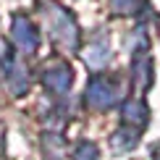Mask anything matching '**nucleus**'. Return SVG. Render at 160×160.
<instances>
[{
  "instance_id": "nucleus-1",
  "label": "nucleus",
  "mask_w": 160,
  "mask_h": 160,
  "mask_svg": "<svg viewBox=\"0 0 160 160\" xmlns=\"http://www.w3.org/2000/svg\"><path fill=\"white\" fill-rule=\"evenodd\" d=\"M45 11V24H48L50 37L58 45H63L66 50H76L79 48V24L74 21L66 8H61L58 3H39Z\"/></svg>"
},
{
  "instance_id": "nucleus-2",
  "label": "nucleus",
  "mask_w": 160,
  "mask_h": 160,
  "mask_svg": "<svg viewBox=\"0 0 160 160\" xmlns=\"http://www.w3.org/2000/svg\"><path fill=\"white\" fill-rule=\"evenodd\" d=\"M118 100V84L108 76H97L87 84V105L95 110H108Z\"/></svg>"
},
{
  "instance_id": "nucleus-3",
  "label": "nucleus",
  "mask_w": 160,
  "mask_h": 160,
  "mask_svg": "<svg viewBox=\"0 0 160 160\" xmlns=\"http://www.w3.org/2000/svg\"><path fill=\"white\" fill-rule=\"evenodd\" d=\"M42 82H45V87H48L50 92L63 95L66 89H71L74 71H71V66L66 63V61H55V63H50L48 68L42 71Z\"/></svg>"
},
{
  "instance_id": "nucleus-4",
  "label": "nucleus",
  "mask_w": 160,
  "mask_h": 160,
  "mask_svg": "<svg viewBox=\"0 0 160 160\" xmlns=\"http://www.w3.org/2000/svg\"><path fill=\"white\" fill-rule=\"evenodd\" d=\"M11 37H13V42L18 45L21 52H34L37 45H39V34H37L34 24H32L26 16H21V13H16V18H13Z\"/></svg>"
},
{
  "instance_id": "nucleus-5",
  "label": "nucleus",
  "mask_w": 160,
  "mask_h": 160,
  "mask_svg": "<svg viewBox=\"0 0 160 160\" xmlns=\"http://www.w3.org/2000/svg\"><path fill=\"white\" fill-rule=\"evenodd\" d=\"M84 61H87V66H89L92 71H100V68H105V66L110 63V45H108V39H105V37H97V39H92Z\"/></svg>"
},
{
  "instance_id": "nucleus-6",
  "label": "nucleus",
  "mask_w": 160,
  "mask_h": 160,
  "mask_svg": "<svg viewBox=\"0 0 160 160\" xmlns=\"http://www.w3.org/2000/svg\"><path fill=\"white\" fill-rule=\"evenodd\" d=\"M147 118H150V110H147V105H144V100H126V105H123V121L126 123H134L137 126V131H142L144 126H147Z\"/></svg>"
},
{
  "instance_id": "nucleus-7",
  "label": "nucleus",
  "mask_w": 160,
  "mask_h": 160,
  "mask_svg": "<svg viewBox=\"0 0 160 160\" xmlns=\"http://www.w3.org/2000/svg\"><path fill=\"white\" fill-rule=\"evenodd\" d=\"M131 79H134V84H137L139 92H144L152 84V63H150V58L139 55L137 61L131 63Z\"/></svg>"
},
{
  "instance_id": "nucleus-8",
  "label": "nucleus",
  "mask_w": 160,
  "mask_h": 160,
  "mask_svg": "<svg viewBox=\"0 0 160 160\" xmlns=\"http://www.w3.org/2000/svg\"><path fill=\"white\" fill-rule=\"evenodd\" d=\"M71 160H100V152L95 144H89V142H82V144H76L74 152H71Z\"/></svg>"
},
{
  "instance_id": "nucleus-9",
  "label": "nucleus",
  "mask_w": 160,
  "mask_h": 160,
  "mask_svg": "<svg viewBox=\"0 0 160 160\" xmlns=\"http://www.w3.org/2000/svg\"><path fill=\"white\" fill-rule=\"evenodd\" d=\"M137 144V131H118L113 134V150H131Z\"/></svg>"
},
{
  "instance_id": "nucleus-10",
  "label": "nucleus",
  "mask_w": 160,
  "mask_h": 160,
  "mask_svg": "<svg viewBox=\"0 0 160 160\" xmlns=\"http://www.w3.org/2000/svg\"><path fill=\"white\" fill-rule=\"evenodd\" d=\"M137 5H139V0H110V8H113V13H118V16L134 13Z\"/></svg>"
},
{
  "instance_id": "nucleus-11",
  "label": "nucleus",
  "mask_w": 160,
  "mask_h": 160,
  "mask_svg": "<svg viewBox=\"0 0 160 160\" xmlns=\"http://www.w3.org/2000/svg\"><path fill=\"white\" fill-rule=\"evenodd\" d=\"M152 160H160V144H158L155 150H152Z\"/></svg>"
}]
</instances>
